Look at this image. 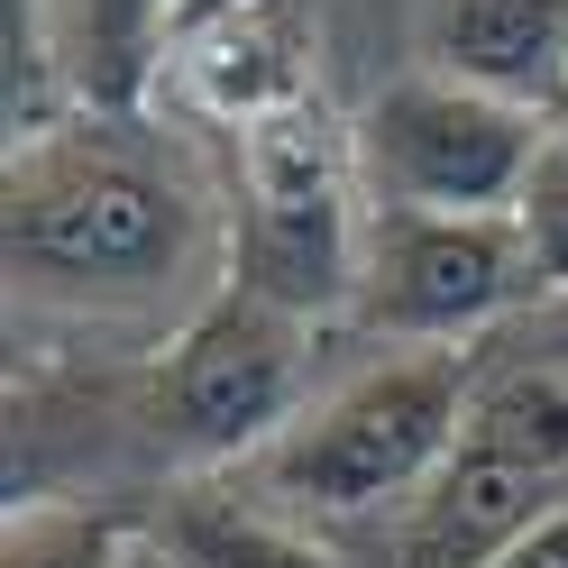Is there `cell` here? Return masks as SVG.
<instances>
[{"instance_id": "1", "label": "cell", "mask_w": 568, "mask_h": 568, "mask_svg": "<svg viewBox=\"0 0 568 568\" xmlns=\"http://www.w3.org/2000/svg\"><path fill=\"white\" fill-rule=\"evenodd\" d=\"M10 284L47 312L165 322L230 284V202L184 138L74 111L10 138Z\"/></svg>"}, {"instance_id": "2", "label": "cell", "mask_w": 568, "mask_h": 568, "mask_svg": "<svg viewBox=\"0 0 568 568\" xmlns=\"http://www.w3.org/2000/svg\"><path fill=\"white\" fill-rule=\"evenodd\" d=\"M468 385H477L468 348H385L339 385H322L247 477L266 486V505L322 531H367L458 458Z\"/></svg>"}, {"instance_id": "3", "label": "cell", "mask_w": 568, "mask_h": 568, "mask_svg": "<svg viewBox=\"0 0 568 568\" xmlns=\"http://www.w3.org/2000/svg\"><path fill=\"white\" fill-rule=\"evenodd\" d=\"M367 230L376 202L358 174V129H339L322 92L230 129V284L303 322H339L367 284Z\"/></svg>"}, {"instance_id": "4", "label": "cell", "mask_w": 568, "mask_h": 568, "mask_svg": "<svg viewBox=\"0 0 568 568\" xmlns=\"http://www.w3.org/2000/svg\"><path fill=\"white\" fill-rule=\"evenodd\" d=\"M312 331L303 312H284L247 284H221L184 331H165L156 376H148V432L174 468L221 477L257 468V458L294 432V413L322 395L312 385Z\"/></svg>"}, {"instance_id": "5", "label": "cell", "mask_w": 568, "mask_h": 568, "mask_svg": "<svg viewBox=\"0 0 568 568\" xmlns=\"http://www.w3.org/2000/svg\"><path fill=\"white\" fill-rule=\"evenodd\" d=\"M348 129L376 211H514L550 148V111L458 83L440 64L376 83Z\"/></svg>"}, {"instance_id": "6", "label": "cell", "mask_w": 568, "mask_h": 568, "mask_svg": "<svg viewBox=\"0 0 568 568\" xmlns=\"http://www.w3.org/2000/svg\"><path fill=\"white\" fill-rule=\"evenodd\" d=\"M531 303H541V266L514 211H376L348 322L385 348H468Z\"/></svg>"}, {"instance_id": "7", "label": "cell", "mask_w": 568, "mask_h": 568, "mask_svg": "<svg viewBox=\"0 0 568 568\" xmlns=\"http://www.w3.org/2000/svg\"><path fill=\"white\" fill-rule=\"evenodd\" d=\"M559 495H568L559 477H531L514 458L458 440V458L422 495H404V505L385 523H367V531H331V541L358 568H495Z\"/></svg>"}, {"instance_id": "8", "label": "cell", "mask_w": 568, "mask_h": 568, "mask_svg": "<svg viewBox=\"0 0 568 568\" xmlns=\"http://www.w3.org/2000/svg\"><path fill=\"white\" fill-rule=\"evenodd\" d=\"M38 47L74 111H148L174 64V0H38Z\"/></svg>"}, {"instance_id": "9", "label": "cell", "mask_w": 568, "mask_h": 568, "mask_svg": "<svg viewBox=\"0 0 568 568\" xmlns=\"http://www.w3.org/2000/svg\"><path fill=\"white\" fill-rule=\"evenodd\" d=\"M422 55L458 83L559 111L568 92V0H432Z\"/></svg>"}, {"instance_id": "10", "label": "cell", "mask_w": 568, "mask_h": 568, "mask_svg": "<svg viewBox=\"0 0 568 568\" xmlns=\"http://www.w3.org/2000/svg\"><path fill=\"white\" fill-rule=\"evenodd\" d=\"M312 19H303V0H275V10L257 19H239V28H211V38L193 47H174L165 64V83L193 101V111L211 129H247V120H266L284 111V101H303V92H322L312 83Z\"/></svg>"}, {"instance_id": "11", "label": "cell", "mask_w": 568, "mask_h": 568, "mask_svg": "<svg viewBox=\"0 0 568 568\" xmlns=\"http://www.w3.org/2000/svg\"><path fill=\"white\" fill-rule=\"evenodd\" d=\"M156 541L174 550V568H358L322 523L266 505V495H174V505L148 523Z\"/></svg>"}, {"instance_id": "12", "label": "cell", "mask_w": 568, "mask_h": 568, "mask_svg": "<svg viewBox=\"0 0 568 568\" xmlns=\"http://www.w3.org/2000/svg\"><path fill=\"white\" fill-rule=\"evenodd\" d=\"M468 440L514 458L531 477H559L568 486V358L531 348V358L505 367H477L468 385Z\"/></svg>"}, {"instance_id": "13", "label": "cell", "mask_w": 568, "mask_h": 568, "mask_svg": "<svg viewBox=\"0 0 568 568\" xmlns=\"http://www.w3.org/2000/svg\"><path fill=\"white\" fill-rule=\"evenodd\" d=\"M138 523L111 505H64V495H10L0 523V568H129Z\"/></svg>"}, {"instance_id": "14", "label": "cell", "mask_w": 568, "mask_h": 568, "mask_svg": "<svg viewBox=\"0 0 568 568\" xmlns=\"http://www.w3.org/2000/svg\"><path fill=\"white\" fill-rule=\"evenodd\" d=\"M514 221H523V239H531V266H541V303H568V138H559V129H550L541 165H531Z\"/></svg>"}, {"instance_id": "15", "label": "cell", "mask_w": 568, "mask_h": 568, "mask_svg": "<svg viewBox=\"0 0 568 568\" xmlns=\"http://www.w3.org/2000/svg\"><path fill=\"white\" fill-rule=\"evenodd\" d=\"M495 568H568V495H559V505L531 523V531H523V541L495 559Z\"/></svg>"}, {"instance_id": "16", "label": "cell", "mask_w": 568, "mask_h": 568, "mask_svg": "<svg viewBox=\"0 0 568 568\" xmlns=\"http://www.w3.org/2000/svg\"><path fill=\"white\" fill-rule=\"evenodd\" d=\"M257 10H275V0H174V47L211 38V28H239V19H257Z\"/></svg>"}, {"instance_id": "17", "label": "cell", "mask_w": 568, "mask_h": 568, "mask_svg": "<svg viewBox=\"0 0 568 568\" xmlns=\"http://www.w3.org/2000/svg\"><path fill=\"white\" fill-rule=\"evenodd\" d=\"M129 568H174V550L156 541V531H138V550H129Z\"/></svg>"}, {"instance_id": "18", "label": "cell", "mask_w": 568, "mask_h": 568, "mask_svg": "<svg viewBox=\"0 0 568 568\" xmlns=\"http://www.w3.org/2000/svg\"><path fill=\"white\" fill-rule=\"evenodd\" d=\"M550 358H568V303H550Z\"/></svg>"}, {"instance_id": "19", "label": "cell", "mask_w": 568, "mask_h": 568, "mask_svg": "<svg viewBox=\"0 0 568 568\" xmlns=\"http://www.w3.org/2000/svg\"><path fill=\"white\" fill-rule=\"evenodd\" d=\"M550 129H559V138H568V92H559V111H550Z\"/></svg>"}]
</instances>
